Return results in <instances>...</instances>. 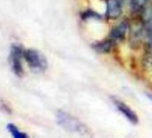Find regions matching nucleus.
Segmentation results:
<instances>
[{
  "mask_svg": "<svg viewBox=\"0 0 152 138\" xmlns=\"http://www.w3.org/2000/svg\"><path fill=\"white\" fill-rule=\"evenodd\" d=\"M56 122L65 131L76 133L79 134H88L89 128L78 118L70 115L67 112L59 110L56 113Z\"/></svg>",
  "mask_w": 152,
  "mask_h": 138,
  "instance_id": "f257e3e1",
  "label": "nucleus"
},
{
  "mask_svg": "<svg viewBox=\"0 0 152 138\" xmlns=\"http://www.w3.org/2000/svg\"><path fill=\"white\" fill-rule=\"evenodd\" d=\"M23 58L26 60L29 66L36 72H42L48 66V63L44 56L35 49L24 50Z\"/></svg>",
  "mask_w": 152,
  "mask_h": 138,
  "instance_id": "f03ea898",
  "label": "nucleus"
},
{
  "mask_svg": "<svg viewBox=\"0 0 152 138\" xmlns=\"http://www.w3.org/2000/svg\"><path fill=\"white\" fill-rule=\"evenodd\" d=\"M24 51L20 45L13 44L10 49V63L12 70L17 76H22L23 74V67L22 59L23 57Z\"/></svg>",
  "mask_w": 152,
  "mask_h": 138,
  "instance_id": "7ed1b4c3",
  "label": "nucleus"
},
{
  "mask_svg": "<svg viewBox=\"0 0 152 138\" xmlns=\"http://www.w3.org/2000/svg\"><path fill=\"white\" fill-rule=\"evenodd\" d=\"M113 103L115 104V106L116 107V109H118L119 112H121L131 123L132 124H137L139 121L138 116L137 114L127 105L125 104L124 101H122L121 100L117 99V98H112Z\"/></svg>",
  "mask_w": 152,
  "mask_h": 138,
  "instance_id": "20e7f679",
  "label": "nucleus"
},
{
  "mask_svg": "<svg viewBox=\"0 0 152 138\" xmlns=\"http://www.w3.org/2000/svg\"><path fill=\"white\" fill-rule=\"evenodd\" d=\"M123 11V0H107V15L110 19L118 18Z\"/></svg>",
  "mask_w": 152,
  "mask_h": 138,
  "instance_id": "39448f33",
  "label": "nucleus"
},
{
  "mask_svg": "<svg viewBox=\"0 0 152 138\" xmlns=\"http://www.w3.org/2000/svg\"><path fill=\"white\" fill-rule=\"evenodd\" d=\"M128 25L126 23H121L119 25H117L111 32V38L115 40H123L127 32Z\"/></svg>",
  "mask_w": 152,
  "mask_h": 138,
  "instance_id": "423d86ee",
  "label": "nucleus"
},
{
  "mask_svg": "<svg viewBox=\"0 0 152 138\" xmlns=\"http://www.w3.org/2000/svg\"><path fill=\"white\" fill-rule=\"evenodd\" d=\"M146 37L148 40V52L152 54V17L146 21Z\"/></svg>",
  "mask_w": 152,
  "mask_h": 138,
  "instance_id": "0eeeda50",
  "label": "nucleus"
},
{
  "mask_svg": "<svg viewBox=\"0 0 152 138\" xmlns=\"http://www.w3.org/2000/svg\"><path fill=\"white\" fill-rule=\"evenodd\" d=\"M7 129L11 134V135L15 138H26L27 137V134L25 133H23L22 131H20L18 129V127L15 126L14 124L9 123L7 126Z\"/></svg>",
  "mask_w": 152,
  "mask_h": 138,
  "instance_id": "6e6552de",
  "label": "nucleus"
},
{
  "mask_svg": "<svg viewBox=\"0 0 152 138\" xmlns=\"http://www.w3.org/2000/svg\"><path fill=\"white\" fill-rule=\"evenodd\" d=\"M148 1L149 0H132L131 1V7L132 9V11H134V12L140 11L146 7Z\"/></svg>",
  "mask_w": 152,
  "mask_h": 138,
  "instance_id": "1a4fd4ad",
  "label": "nucleus"
},
{
  "mask_svg": "<svg viewBox=\"0 0 152 138\" xmlns=\"http://www.w3.org/2000/svg\"><path fill=\"white\" fill-rule=\"evenodd\" d=\"M94 48L99 52V53H107L110 50L111 48V41L109 40H107V41H104V42H101V43H99V44H96L94 46Z\"/></svg>",
  "mask_w": 152,
  "mask_h": 138,
  "instance_id": "9d476101",
  "label": "nucleus"
},
{
  "mask_svg": "<svg viewBox=\"0 0 152 138\" xmlns=\"http://www.w3.org/2000/svg\"><path fill=\"white\" fill-rule=\"evenodd\" d=\"M0 109L4 110L7 113H10L11 112V109L9 108V106L6 103V101H0Z\"/></svg>",
  "mask_w": 152,
  "mask_h": 138,
  "instance_id": "9b49d317",
  "label": "nucleus"
},
{
  "mask_svg": "<svg viewBox=\"0 0 152 138\" xmlns=\"http://www.w3.org/2000/svg\"><path fill=\"white\" fill-rule=\"evenodd\" d=\"M147 94V97L148 98V100L152 102V94L151 93H146Z\"/></svg>",
  "mask_w": 152,
  "mask_h": 138,
  "instance_id": "f8f14e48",
  "label": "nucleus"
}]
</instances>
